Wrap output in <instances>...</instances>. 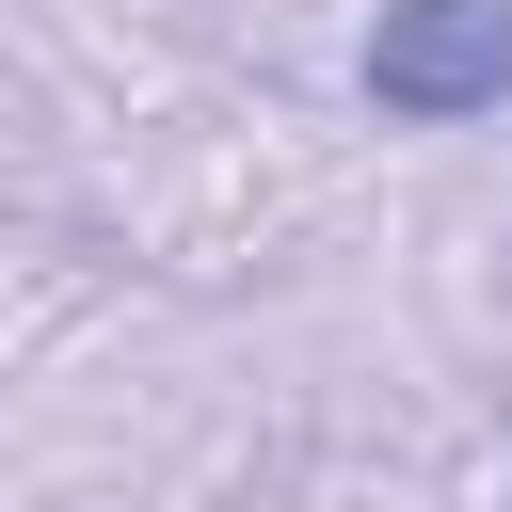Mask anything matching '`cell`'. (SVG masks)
Returning a JSON list of instances; mask_svg holds the SVG:
<instances>
[{
    "mask_svg": "<svg viewBox=\"0 0 512 512\" xmlns=\"http://www.w3.org/2000/svg\"><path fill=\"white\" fill-rule=\"evenodd\" d=\"M368 96L400 128H464L512 96V0H384L368 32Z\"/></svg>",
    "mask_w": 512,
    "mask_h": 512,
    "instance_id": "cell-1",
    "label": "cell"
}]
</instances>
